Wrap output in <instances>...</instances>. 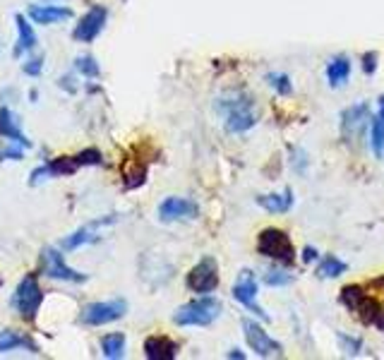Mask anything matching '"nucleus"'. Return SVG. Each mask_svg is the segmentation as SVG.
Returning <instances> with one entry per match:
<instances>
[{
  "label": "nucleus",
  "instance_id": "obj_19",
  "mask_svg": "<svg viewBox=\"0 0 384 360\" xmlns=\"http://www.w3.org/2000/svg\"><path fill=\"white\" fill-rule=\"evenodd\" d=\"M15 22H17V32H20V39H17L15 53L22 56L25 51H32L34 46H37V34H34L32 25H29V22L25 20V15H17Z\"/></svg>",
  "mask_w": 384,
  "mask_h": 360
},
{
  "label": "nucleus",
  "instance_id": "obj_17",
  "mask_svg": "<svg viewBox=\"0 0 384 360\" xmlns=\"http://www.w3.org/2000/svg\"><path fill=\"white\" fill-rule=\"evenodd\" d=\"M348 77H351V60H348L346 56L331 58L329 65H327V79H329V84L336 89V86L346 84Z\"/></svg>",
  "mask_w": 384,
  "mask_h": 360
},
{
  "label": "nucleus",
  "instance_id": "obj_33",
  "mask_svg": "<svg viewBox=\"0 0 384 360\" xmlns=\"http://www.w3.org/2000/svg\"><path fill=\"white\" fill-rule=\"evenodd\" d=\"M0 159H13V161H20L22 159V149H0Z\"/></svg>",
  "mask_w": 384,
  "mask_h": 360
},
{
  "label": "nucleus",
  "instance_id": "obj_36",
  "mask_svg": "<svg viewBox=\"0 0 384 360\" xmlns=\"http://www.w3.org/2000/svg\"><path fill=\"white\" fill-rule=\"evenodd\" d=\"M380 118L384 120V96H380Z\"/></svg>",
  "mask_w": 384,
  "mask_h": 360
},
{
  "label": "nucleus",
  "instance_id": "obj_27",
  "mask_svg": "<svg viewBox=\"0 0 384 360\" xmlns=\"http://www.w3.org/2000/svg\"><path fill=\"white\" fill-rule=\"evenodd\" d=\"M144 176H147V168L139 166V161L135 164V168H125V188H137V185L144 183Z\"/></svg>",
  "mask_w": 384,
  "mask_h": 360
},
{
  "label": "nucleus",
  "instance_id": "obj_5",
  "mask_svg": "<svg viewBox=\"0 0 384 360\" xmlns=\"http://www.w3.org/2000/svg\"><path fill=\"white\" fill-rule=\"evenodd\" d=\"M41 303H44V293H41V288H39L37 276L34 274L25 276L15 291V307L20 310L22 317L34 319L39 312V307H41Z\"/></svg>",
  "mask_w": 384,
  "mask_h": 360
},
{
  "label": "nucleus",
  "instance_id": "obj_8",
  "mask_svg": "<svg viewBox=\"0 0 384 360\" xmlns=\"http://www.w3.org/2000/svg\"><path fill=\"white\" fill-rule=\"evenodd\" d=\"M370 108L368 103H356V106L346 108L341 115V132L346 142H360L370 125Z\"/></svg>",
  "mask_w": 384,
  "mask_h": 360
},
{
  "label": "nucleus",
  "instance_id": "obj_1",
  "mask_svg": "<svg viewBox=\"0 0 384 360\" xmlns=\"http://www.w3.org/2000/svg\"><path fill=\"white\" fill-rule=\"evenodd\" d=\"M221 113L226 115V130L229 132H248L250 127L257 125V113H255L252 98L243 91H231L219 101Z\"/></svg>",
  "mask_w": 384,
  "mask_h": 360
},
{
  "label": "nucleus",
  "instance_id": "obj_13",
  "mask_svg": "<svg viewBox=\"0 0 384 360\" xmlns=\"http://www.w3.org/2000/svg\"><path fill=\"white\" fill-rule=\"evenodd\" d=\"M144 356L149 360H173L178 356V344L168 336H149L144 341Z\"/></svg>",
  "mask_w": 384,
  "mask_h": 360
},
{
  "label": "nucleus",
  "instance_id": "obj_28",
  "mask_svg": "<svg viewBox=\"0 0 384 360\" xmlns=\"http://www.w3.org/2000/svg\"><path fill=\"white\" fill-rule=\"evenodd\" d=\"M75 161H77V166H101L103 164L101 152H96V149H84V152H79L75 156Z\"/></svg>",
  "mask_w": 384,
  "mask_h": 360
},
{
  "label": "nucleus",
  "instance_id": "obj_11",
  "mask_svg": "<svg viewBox=\"0 0 384 360\" xmlns=\"http://www.w3.org/2000/svg\"><path fill=\"white\" fill-rule=\"evenodd\" d=\"M200 214L195 202L185 197H166L159 205V219L161 221H178V219H195Z\"/></svg>",
  "mask_w": 384,
  "mask_h": 360
},
{
  "label": "nucleus",
  "instance_id": "obj_26",
  "mask_svg": "<svg viewBox=\"0 0 384 360\" xmlns=\"http://www.w3.org/2000/svg\"><path fill=\"white\" fill-rule=\"evenodd\" d=\"M267 79H269V84L274 86V89H276L281 96H288L290 91H293V84H290L288 75H279V72H271Z\"/></svg>",
  "mask_w": 384,
  "mask_h": 360
},
{
  "label": "nucleus",
  "instance_id": "obj_9",
  "mask_svg": "<svg viewBox=\"0 0 384 360\" xmlns=\"http://www.w3.org/2000/svg\"><path fill=\"white\" fill-rule=\"evenodd\" d=\"M41 271L49 278H63V281H72V283L87 281V274H79V271L70 269V266L65 264V259H63V255L58 252L56 248H44Z\"/></svg>",
  "mask_w": 384,
  "mask_h": 360
},
{
  "label": "nucleus",
  "instance_id": "obj_21",
  "mask_svg": "<svg viewBox=\"0 0 384 360\" xmlns=\"http://www.w3.org/2000/svg\"><path fill=\"white\" fill-rule=\"evenodd\" d=\"M346 269H348L346 262H341V259L334 257V255H327V257L319 259L317 276H322V278H336V276H341Z\"/></svg>",
  "mask_w": 384,
  "mask_h": 360
},
{
  "label": "nucleus",
  "instance_id": "obj_24",
  "mask_svg": "<svg viewBox=\"0 0 384 360\" xmlns=\"http://www.w3.org/2000/svg\"><path fill=\"white\" fill-rule=\"evenodd\" d=\"M77 161H75V156H60V159H53L49 166H46V171H49V176H70V173L77 171Z\"/></svg>",
  "mask_w": 384,
  "mask_h": 360
},
{
  "label": "nucleus",
  "instance_id": "obj_29",
  "mask_svg": "<svg viewBox=\"0 0 384 360\" xmlns=\"http://www.w3.org/2000/svg\"><path fill=\"white\" fill-rule=\"evenodd\" d=\"M77 70L82 75H87V77H96V75H98V65H96V60L91 56L77 58Z\"/></svg>",
  "mask_w": 384,
  "mask_h": 360
},
{
  "label": "nucleus",
  "instance_id": "obj_15",
  "mask_svg": "<svg viewBox=\"0 0 384 360\" xmlns=\"http://www.w3.org/2000/svg\"><path fill=\"white\" fill-rule=\"evenodd\" d=\"M0 135L5 139H13L17 147H32V142L25 137V132L20 130V125H17L15 115L8 111V108H0Z\"/></svg>",
  "mask_w": 384,
  "mask_h": 360
},
{
  "label": "nucleus",
  "instance_id": "obj_6",
  "mask_svg": "<svg viewBox=\"0 0 384 360\" xmlns=\"http://www.w3.org/2000/svg\"><path fill=\"white\" fill-rule=\"evenodd\" d=\"M219 286V266L214 257L200 259L188 274V288L192 293H212Z\"/></svg>",
  "mask_w": 384,
  "mask_h": 360
},
{
  "label": "nucleus",
  "instance_id": "obj_3",
  "mask_svg": "<svg viewBox=\"0 0 384 360\" xmlns=\"http://www.w3.org/2000/svg\"><path fill=\"white\" fill-rule=\"evenodd\" d=\"M257 252L269 259H276V262H283V264H290L295 259L293 243H290L286 231H281V229L262 231L257 236Z\"/></svg>",
  "mask_w": 384,
  "mask_h": 360
},
{
  "label": "nucleus",
  "instance_id": "obj_7",
  "mask_svg": "<svg viewBox=\"0 0 384 360\" xmlns=\"http://www.w3.org/2000/svg\"><path fill=\"white\" fill-rule=\"evenodd\" d=\"M127 312V303L123 298L115 300H106V303H91L84 307L82 312V324H89V327H101V324L115 322Z\"/></svg>",
  "mask_w": 384,
  "mask_h": 360
},
{
  "label": "nucleus",
  "instance_id": "obj_10",
  "mask_svg": "<svg viewBox=\"0 0 384 360\" xmlns=\"http://www.w3.org/2000/svg\"><path fill=\"white\" fill-rule=\"evenodd\" d=\"M257 291H260V283H257V276L252 274L250 269H243L241 271V276H238V281H236V286H233V298L241 303L243 307H248L250 312H255L257 317H262L267 322V317L264 315V310L255 303V298H257Z\"/></svg>",
  "mask_w": 384,
  "mask_h": 360
},
{
  "label": "nucleus",
  "instance_id": "obj_37",
  "mask_svg": "<svg viewBox=\"0 0 384 360\" xmlns=\"http://www.w3.org/2000/svg\"><path fill=\"white\" fill-rule=\"evenodd\" d=\"M0 283H3V281H0Z\"/></svg>",
  "mask_w": 384,
  "mask_h": 360
},
{
  "label": "nucleus",
  "instance_id": "obj_18",
  "mask_svg": "<svg viewBox=\"0 0 384 360\" xmlns=\"http://www.w3.org/2000/svg\"><path fill=\"white\" fill-rule=\"evenodd\" d=\"M15 348H29L32 353H39V346L34 344L32 339H27V336L15 334V332H10V329L0 332V353L15 351Z\"/></svg>",
  "mask_w": 384,
  "mask_h": 360
},
{
  "label": "nucleus",
  "instance_id": "obj_23",
  "mask_svg": "<svg viewBox=\"0 0 384 360\" xmlns=\"http://www.w3.org/2000/svg\"><path fill=\"white\" fill-rule=\"evenodd\" d=\"M370 147L377 159H384V120L380 115L370 120Z\"/></svg>",
  "mask_w": 384,
  "mask_h": 360
},
{
  "label": "nucleus",
  "instance_id": "obj_22",
  "mask_svg": "<svg viewBox=\"0 0 384 360\" xmlns=\"http://www.w3.org/2000/svg\"><path fill=\"white\" fill-rule=\"evenodd\" d=\"M101 348L103 356L110 360H118L125 356V336L123 334H108L101 339Z\"/></svg>",
  "mask_w": 384,
  "mask_h": 360
},
{
  "label": "nucleus",
  "instance_id": "obj_31",
  "mask_svg": "<svg viewBox=\"0 0 384 360\" xmlns=\"http://www.w3.org/2000/svg\"><path fill=\"white\" fill-rule=\"evenodd\" d=\"M44 68V58H32L29 63H25V72L27 75H39Z\"/></svg>",
  "mask_w": 384,
  "mask_h": 360
},
{
  "label": "nucleus",
  "instance_id": "obj_12",
  "mask_svg": "<svg viewBox=\"0 0 384 360\" xmlns=\"http://www.w3.org/2000/svg\"><path fill=\"white\" fill-rule=\"evenodd\" d=\"M103 22H106V10H103L101 5H96V8H91L89 13L79 20V25L75 27V39L82 44H91L98 34H101Z\"/></svg>",
  "mask_w": 384,
  "mask_h": 360
},
{
  "label": "nucleus",
  "instance_id": "obj_25",
  "mask_svg": "<svg viewBox=\"0 0 384 360\" xmlns=\"http://www.w3.org/2000/svg\"><path fill=\"white\" fill-rule=\"evenodd\" d=\"M264 283H269V286H288V283H293V276L288 274V271H281V269H269L264 274Z\"/></svg>",
  "mask_w": 384,
  "mask_h": 360
},
{
  "label": "nucleus",
  "instance_id": "obj_32",
  "mask_svg": "<svg viewBox=\"0 0 384 360\" xmlns=\"http://www.w3.org/2000/svg\"><path fill=\"white\" fill-rule=\"evenodd\" d=\"M339 341L341 344H346V353H351V356H356V353H360L358 348H360V341H353V339H348V336H339Z\"/></svg>",
  "mask_w": 384,
  "mask_h": 360
},
{
  "label": "nucleus",
  "instance_id": "obj_20",
  "mask_svg": "<svg viewBox=\"0 0 384 360\" xmlns=\"http://www.w3.org/2000/svg\"><path fill=\"white\" fill-rule=\"evenodd\" d=\"M106 221H113V219H106ZM98 224H103V221L89 224V226H84V229L75 231L72 236H68L65 240L60 243V248H63V250H77L79 245H87V243L96 240V236H94V229H96Z\"/></svg>",
  "mask_w": 384,
  "mask_h": 360
},
{
  "label": "nucleus",
  "instance_id": "obj_16",
  "mask_svg": "<svg viewBox=\"0 0 384 360\" xmlns=\"http://www.w3.org/2000/svg\"><path fill=\"white\" fill-rule=\"evenodd\" d=\"M257 205L262 209H267L269 214H283L293 207V193L283 190V193H271V195H260Z\"/></svg>",
  "mask_w": 384,
  "mask_h": 360
},
{
  "label": "nucleus",
  "instance_id": "obj_4",
  "mask_svg": "<svg viewBox=\"0 0 384 360\" xmlns=\"http://www.w3.org/2000/svg\"><path fill=\"white\" fill-rule=\"evenodd\" d=\"M243 332H245V341H248L250 351H255V356H260V358H281L283 356V346L279 344L276 339H271L257 322L243 319Z\"/></svg>",
  "mask_w": 384,
  "mask_h": 360
},
{
  "label": "nucleus",
  "instance_id": "obj_35",
  "mask_svg": "<svg viewBox=\"0 0 384 360\" xmlns=\"http://www.w3.org/2000/svg\"><path fill=\"white\" fill-rule=\"evenodd\" d=\"M229 358H245V353H241L238 348H233V351L229 353Z\"/></svg>",
  "mask_w": 384,
  "mask_h": 360
},
{
  "label": "nucleus",
  "instance_id": "obj_14",
  "mask_svg": "<svg viewBox=\"0 0 384 360\" xmlns=\"http://www.w3.org/2000/svg\"><path fill=\"white\" fill-rule=\"evenodd\" d=\"M29 17H32L37 25H56V22L72 17V10L58 8V5H32V8H29Z\"/></svg>",
  "mask_w": 384,
  "mask_h": 360
},
{
  "label": "nucleus",
  "instance_id": "obj_34",
  "mask_svg": "<svg viewBox=\"0 0 384 360\" xmlns=\"http://www.w3.org/2000/svg\"><path fill=\"white\" fill-rule=\"evenodd\" d=\"M317 257H319V255H317V250H315V248L307 245L305 250H302V259H305V262H315Z\"/></svg>",
  "mask_w": 384,
  "mask_h": 360
},
{
  "label": "nucleus",
  "instance_id": "obj_30",
  "mask_svg": "<svg viewBox=\"0 0 384 360\" xmlns=\"http://www.w3.org/2000/svg\"><path fill=\"white\" fill-rule=\"evenodd\" d=\"M363 70H365V75H372L377 70V53L375 51H368V53L363 56Z\"/></svg>",
  "mask_w": 384,
  "mask_h": 360
},
{
  "label": "nucleus",
  "instance_id": "obj_2",
  "mask_svg": "<svg viewBox=\"0 0 384 360\" xmlns=\"http://www.w3.org/2000/svg\"><path fill=\"white\" fill-rule=\"evenodd\" d=\"M221 303L217 298H197L192 303H185L183 307H178V312L173 315V322L180 327H209L219 315H221Z\"/></svg>",
  "mask_w": 384,
  "mask_h": 360
}]
</instances>
